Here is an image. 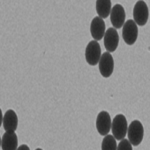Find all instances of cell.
<instances>
[{"label":"cell","mask_w":150,"mask_h":150,"mask_svg":"<svg viewBox=\"0 0 150 150\" xmlns=\"http://www.w3.org/2000/svg\"><path fill=\"white\" fill-rule=\"evenodd\" d=\"M128 140L130 141L133 146H137L141 143L142 139L144 136V128L142 123L139 120H133L130 123V125L127 127V133Z\"/></svg>","instance_id":"cell-1"},{"label":"cell","mask_w":150,"mask_h":150,"mask_svg":"<svg viewBox=\"0 0 150 150\" xmlns=\"http://www.w3.org/2000/svg\"><path fill=\"white\" fill-rule=\"evenodd\" d=\"M127 120L123 114H118L114 117L111 122V128H112V135L116 140H121L125 138L127 133Z\"/></svg>","instance_id":"cell-2"},{"label":"cell","mask_w":150,"mask_h":150,"mask_svg":"<svg viewBox=\"0 0 150 150\" xmlns=\"http://www.w3.org/2000/svg\"><path fill=\"white\" fill-rule=\"evenodd\" d=\"M149 9L143 0H139L135 3L133 8V21L139 26H144L148 21Z\"/></svg>","instance_id":"cell-3"},{"label":"cell","mask_w":150,"mask_h":150,"mask_svg":"<svg viewBox=\"0 0 150 150\" xmlns=\"http://www.w3.org/2000/svg\"><path fill=\"white\" fill-rule=\"evenodd\" d=\"M122 37L127 45H133L138 37V27L133 20H128L123 24Z\"/></svg>","instance_id":"cell-4"},{"label":"cell","mask_w":150,"mask_h":150,"mask_svg":"<svg viewBox=\"0 0 150 150\" xmlns=\"http://www.w3.org/2000/svg\"><path fill=\"white\" fill-rule=\"evenodd\" d=\"M101 56V48L98 41L93 40L88 43L85 49V59L86 62L91 66L98 64V61Z\"/></svg>","instance_id":"cell-5"},{"label":"cell","mask_w":150,"mask_h":150,"mask_svg":"<svg viewBox=\"0 0 150 150\" xmlns=\"http://www.w3.org/2000/svg\"><path fill=\"white\" fill-rule=\"evenodd\" d=\"M99 64V71H100L101 75L105 78L110 77L113 73L114 70V59H113L112 55L110 52H105L101 54L100 59L98 61Z\"/></svg>","instance_id":"cell-6"},{"label":"cell","mask_w":150,"mask_h":150,"mask_svg":"<svg viewBox=\"0 0 150 150\" xmlns=\"http://www.w3.org/2000/svg\"><path fill=\"white\" fill-rule=\"evenodd\" d=\"M109 16L113 27L115 29L121 28L125 22V17H126L124 7L120 4H115L113 7H111Z\"/></svg>","instance_id":"cell-7"},{"label":"cell","mask_w":150,"mask_h":150,"mask_svg":"<svg viewBox=\"0 0 150 150\" xmlns=\"http://www.w3.org/2000/svg\"><path fill=\"white\" fill-rule=\"evenodd\" d=\"M111 117L107 111H101L99 112L96 118V129L99 134L106 135L108 134L111 129Z\"/></svg>","instance_id":"cell-8"},{"label":"cell","mask_w":150,"mask_h":150,"mask_svg":"<svg viewBox=\"0 0 150 150\" xmlns=\"http://www.w3.org/2000/svg\"><path fill=\"white\" fill-rule=\"evenodd\" d=\"M104 46L108 52H114L119 44V35L114 27H111L104 33Z\"/></svg>","instance_id":"cell-9"},{"label":"cell","mask_w":150,"mask_h":150,"mask_svg":"<svg viewBox=\"0 0 150 150\" xmlns=\"http://www.w3.org/2000/svg\"><path fill=\"white\" fill-rule=\"evenodd\" d=\"M90 32L91 36L94 40H101L105 33V22L101 17L96 16L92 19L90 24Z\"/></svg>","instance_id":"cell-10"},{"label":"cell","mask_w":150,"mask_h":150,"mask_svg":"<svg viewBox=\"0 0 150 150\" xmlns=\"http://www.w3.org/2000/svg\"><path fill=\"white\" fill-rule=\"evenodd\" d=\"M18 138L15 131H6L1 137V148L3 150H16Z\"/></svg>","instance_id":"cell-11"},{"label":"cell","mask_w":150,"mask_h":150,"mask_svg":"<svg viewBox=\"0 0 150 150\" xmlns=\"http://www.w3.org/2000/svg\"><path fill=\"white\" fill-rule=\"evenodd\" d=\"M3 128L5 131H16L18 126V117L14 110L8 109L3 116Z\"/></svg>","instance_id":"cell-12"},{"label":"cell","mask_w":150,"mask_h":150,"mask_svg":"<svg viewBox=\"0 0 150 150\" xmlns=\"http://www.w3.org/2000/svg\"><path fill=\"white\" fill-rule=\"evenodd\" d=\"M111 10V0H96V11L99 17L105 19L109 16Z\"/></svg>","instance_id":"cell-13"},{"label":"cell","mask_w":150,"mask_h":150,"mask_svg":"<svg viewBox=\"0 0 150 150\" xmlns=\"http://www.w3.org/2000/svg\"><path fill=\"white\" fill-rule=\"evenodd\" d=\"M101 149L102 150H115L117 149V143L116 139L113 135L106 134L104 137L102 144H101Z\"/></svg>","instance_id":"cell-14"},{"label":"cell","mask_w":150,"mask_h":150,"mask_svg":"<svg viewBox=\"0 0 150 150\" xmlns=\"http://www.w3.org/2000/svg\"><path fill=\"white\" fill-rule=\"evenodd\" d=\"M120 143L117 145L118 150H132V144L130 143V141L128 139L123 138L119 140Z\"/></svg>","instance_id":"cell-15"},{"label":"cell","mask_w":150,"mask_h":150,"mask_svg":"<svg viewBox=\"0 0 150 150\" xmlns=\"http://www.w3.org/2000/svg\"><path fill=\"white\" fill-rule=\"evenodd\" d=\"M17 149H19V150H22V149L29 150V147L27 146V145H22V146H19V147H17Z\"/></svg>","instance_id":"cell-16"},{"label":"cell","mask_w":150,"mask_h":150,"mask_svg":"<svg viewBox=\"0 0 150 150\" xmlns=\"http://www.w3.org/2000/svg\"><path fill=\"white\" fill-rule=\"evenodd\" d=\"M2 122H3V114H2V111L0 109V126L2 125Z\"/></svg>","instance_id":"cell-17"},{"label":"cell","mask_w":150,"mask_h":150,"mask_svg":"<svg viewBox=\"0 0 150 150\" xmlns=\"http://www.w3.org/2000/svg\"><path fill=\"white\" fill-rule=\"evenodd\" d=\"M0 147H1V137H0Z\"/></svg>","instance_id":"cell-18"}]
</instances>
